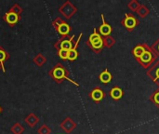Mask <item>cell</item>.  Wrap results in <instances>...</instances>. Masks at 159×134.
<instances>
[{"label": "cell", "instance_id": "obj_6", "mask_svg": "<svg viewBox=\"0 0 159 134\" xmlns=\"http://www.w3.org/2000/svg\"><path fill=\"white\" fill-rule=\"evenodd\" d=\"M91 96H92L93 100H95V101H101V100L102 99V97H103V93H102V91L100 90H95L92 92Z\"/></svg>", "mask_w": 159, "mask_h": 134}, {"label": "cell", "instance_id": "obj_13", "mask_svg": "<svg viewBox=\"0 0 159 134\" xmlns=\"http://www.w3.org/2000/svg\"><path fill=\"white\" fill-rule=\"evenodd\" d=\"M76 57H77V52H76L75 49H71V50H69V52H68V59H69V60L74 61V60L76 59Z\"/></svg>", "mask_w": 159, "mask_h": 134}, {"label": "cell", "instance_id": "obj_16", "mask_svg": "<svg viewBox=\"0 0 159 134\" xmlns=\"http://www.w3.org/2000/svg\"><path fill=\"white\" fill-rule=\"evenodd\" d=\"M155 102L159 104V92H157V93L155 95Z\"/></svg>", "mask_w": 159, "mask_h": 134}, {"label": "cell", "instance_id": "obj_2", "mask_svg": "<svg viewBox=\"0 0 159 134\" xmlns=\"http://www.w3.org/2000/svg\"><path fill=\"white\" fill-rule=\"evenodd\" d=\"M124 23H125V26H126L127 28L131 29V28H134V27L136 26V20H135L133 17H131V16H129V15H127Z\"/></svg>", "mask_w": 159, "mask_h": 134}, {"label": "cell", "instance_id": "obj_9", "mask_svg": "<svg viewBox=\"0 0 159 134\" xmlns=\"http://www.w3.org/2000/svg\"><path fill=\"white\" fill-rule=\"evenodd\" d=\"M134 55L137 57V58H141V56L145 52V50H144V49L143 48V47H141V46H139V47H136L135 49H134Z\"/></svg>", "mask_w": 159, "mask_h": 134}, {"label": "cell", "instance_id": "obj_8", "mask_svg": "<svg viewBox=\"0 0 159 134\" xmlns=\"http://www.w3.org/2000/svg\"><path fill=\"white\" fill-rule=\"evenodd\" d=\"M7 21L9 23H15L18 21V16L16 13H9L7 14Z\"/></svg>", "mask_w": 159, "mask_h": 134}, {"label": "cell", "instance_id": "obj_17", "mask_svg": "<svg viewBox=\"0 0 159 134\" xmlns=\"http://www.w3.org/2000/svg\"><path fill=\"white\" fill-rule=\"evenodd\" d=\"M157 77H158V78H159V70H158V71H157Z\"/></svg>", "mask_w": 159, "mask_h": 134}, {"label": "cell", "instance_id": "obj_11", "mask_svg": "<svg viewBox=\"0 0 159 134\" xmlns=\"http://www.w3.org/2000/svg\"><path fill=\"white\" fill-rule=\"evenodd\" d=\"M61 49L65 50H71L72 49V43L69 40H65L61 43Z\"/></svg>", "mask_w": 159, "mask_h": 134}, {"label": "cell", "instance_id": "obj_7", "mask_svg": "<svg viewBox=\"0 0 159 134\" xmlns=\"http://www.w3.org/2000/svg\"><path fill=\"white\" fill-rule=\"evenodd\" d=\"M53 75H54V76H55L56 78L61 79V78H62V77L64 76V71H63V69H62V68L58 67V68H56V69L54 70Z\"/></svg>", "mask_w": 159, "mask_h": 134}, {"label": "cell", "instance_id": "obj_14", "mask_svg": "<svg viewBox=\"0 0 159 134\" xmlns=\"http://www.w3.org/2000/svg\"><path fill=\"white\" fill-rule=\"evenodd\" d=\"M68 50H65V49H61L60 50V52H59V55H60V57L61 58V59H63V60H65V59H68Z\"/></svg>", "mask_w": 159, "mask_h": 134}, {"label": "cell", "instance_id": "obj_1", "mask_svg": "<svg viewBox=\"0 0 159 134\" xmlns=\"http://www.w3.org/2000/svg\"><path fill=\"white\" fill-rule=\"evenodd\" d=\"M89 41H90V43H91V45H92V47H93L94 49H101V48L102 47V44H103L102 38H101V36H100L96 32H95L93 35H90Z\"/></svg>", "mask_w": 159, "mask_h": 134}, {"label": "cell", "instance_id": "obj_4", "mask_svg": "<svg viewBox=\"0 0 159 134\" xmlns=\"http://www.w3.org/2000/svg\"><path fill=\"white\" fill-rule=\"evenodd\" d=\"M100 79H101L103 83H108V82L112 79V76H111V74L106 70V71H104L103 73L101 74Z\"/></svg>", "mask_w": 159, "mask_h": 134}, {"label": "cell", "instance_id": "obj_3", "mask_svg": "<svg viewBox=\"0 0 159 134\" xmlns=\"http://www.w3.org/2000/svg\"><path fill=\"white\" fill-rule=\"evenodd\" d=\"M111 31H112V29H111L110 25L106 24V23L104 22V21H103V24L100 27V32H101V34L103 35H109V34L111 33Z\"/></svg>", "mask_w": 159, "mask_h": 134}, {"label": "cell", "instance_id": "obj_10", "mask_svg": "<svg viewBox=\"0 0 159 134\" xmlns=\"http://www.w3.org/2000/svg\"><path fill=\"white\" fill-rule=\"evenodd\" d=\"M151 59H152V55H151V53L148 52V51H145V52L141 56V61H142L143 62H149L151 61Z\"/></svg>", "mask_w": 159, "mask_h": 134}, {"label": "cell", "instance_id": "obj_12", "mask_svg": "<svg viewBox=\"0 0 159 134\" xmlns=\"http://www.w3.org/2000/svg\"><path fill=\"white\" fill-rule=\"evenodd\" d=\"M59 32L61 34V35H65L69 32V26L67 24H61L60 27H59Z\"/></svg>", "mask_w": 159, "mask_h": 134}, {"label": "cell", "instance_id": "obj_5", "mask_svg": "<svg viewBox=\"0 0 159 134\" xmlns=\"http://www.w3.org/2000/svg\"><path fill=\"white\" fill-rule=\"evenodd\" d=\"M122 95H123V92L119 88H114L111 91V96L114 99H120Z\"/></svg>", "mask_w": 159, "mask_h": 134}, {"label": "cell", "instance_id": "obj_15", "mask_svg": "<svg viewBox=\"0 0 159 134\" xmlns=\"http://www.w3.org/2000/svg\"><path fill=\"white\" fill-rule=\"evenodd\" d=\"M5 57H6L5 52H4V51H2V50H0V62H2V61L5 59Z\"/></svg>", "mask_w": 159, "mask_h": 134}]
</instances>
